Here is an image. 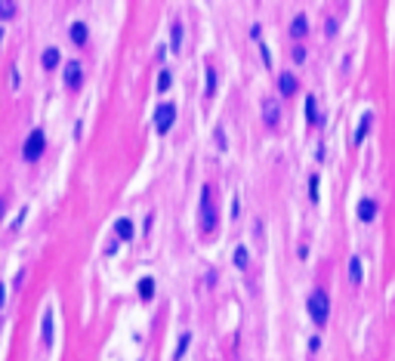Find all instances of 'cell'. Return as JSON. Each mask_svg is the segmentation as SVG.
<instances>
[{"instance_id":"cell-1","label":"cell","mask_w":395,"mask_h":361,"mask_svg":"<svg viewBox=\"0 0 395 361\" xmlns=\"http://www.w3.org/2000/svg\"><path fill=\"white\" fill-rule=\"evenodd\" d=\"M198 226L204 232H213L216 228V204L210 198V186L201 188V204H198Z\"/></svg>"},{"instance_id":"cell-2","label":"cell","mask_w":395,"mask_h":361,"mask_svg":"<svg viewBox=\"0 0 395 361\" xmlns=\"http://www.w3.org/2000/svg\"><path fill=\"white\" fill-rule=\"evenodd\" d=\"M309 315H312V321L318 324V328H324V324H328L330 302H328V294H324V290H315V294L309 296Z\"/></svg>"},{"instance_id":"cell-3","label":"cell","mask_w":395,"mask_h":361,"mask_svg":"<svg viewBox=\"0 0 395 361\" xmlns=\"http://www.w3.org/2000/svg\"><path fill=\"white\" fill-rule=\"evenodd\" d=\"M173 120H176V105L173 102H160L158 112H154V130L158 133H167L173 127Z\"/></svg>"},{"instance_id":"cell-4","label":"cell","mask_w":395,"mask_h":361,"mask_svg":"<svg viewBox=\"0 0 395 361\" xmlns=\"http://www.w3.org/2000/svg\"><path fill=\"white\" fill-rule=\"evenodd\" d=\"M44 146H46V139H44V130H34L28 139H25V148H22V154H25V160H38L40 154H44Z\"/></svg>"},{"instance_id":"cell-5","label":"cell","mask_w":395,"mask_h":361,"mask_svg":"<svg viewBox=\"0 0 395 361\" xmlns=\"http://www.w3.org/2000/svg\"><path fill=\"white\" fill-rule=\"evenodd\" d=\"M262 120L268 124V127H275V124L281 120V108H278V102H262Z\"/></svg>"},{"instance_id":"cell-6","label":"cell","mask_w":395,"mask_h":361,"mask_svg":"<svg viewBox=\"0 0 395 361\" xmlns=\"http://www.w3.org/2000/svg\"><path fill=\"white\" fill-rule=\"evenodd\" d=\"M374 216H376V201H370V198L358 201V220H362V222H370Z\"/></svg>"},{"instance_id":"cell-7","label":"cell","mask_w":395,"mask_h":361,"mask_svg":"<svg viewBox=\"0 0 395 361\" xmlns=\"http://www.w3.org/2000/svg\"><path fill=\"white\" fill-rule=\"evenodd\" d=\"M290 34H294V38H306V34H309V19H306L302 12L290 22Z\"/></svg>"},{"instance_id":"cell-8","label":"cell","mask_w":395,"mask_h":361,"mask_svg":"<svg viewBox=\"0 0 395 361\" xmlns=\"http://www.w3.org/2000/svg\"><path fill=\"white\" fill-rule=\"evenodd\" d=\"M65 84L68 86H80V65L78 62H68L65 65Z\"/></svg>"},{"instance_id":"cell-9","label":"cell","mask_w":395,"mask_h":361,"mask_svg":"<svg viewBox=\"0 0 395 361\" xmlns=\"http://www.w3.org/2000/svg\"><path fill=\"white\" fill-rule=\"evenodd\" d=\"M278 86H281V93H284V96H294V93H296V78L284 71V74L278 78Z\"/></svg>"},{"instance_id":"cell-10","label":"cell","mask_w":395,"mask_h":361,"mask_svg":"<svg viewBox=\"0 0 395 361\" xmlns=\"http://www.w3.org/2000/svg\"><path fill=\"white\" fill-rule=\"evenodd\" d=\"M370 124H374V114H370V112L362 114V124H358V130H355V142H364V136H368V130H370Z\"/></svg>"},{"instance_id":"cell-11","label":"cell","mask_w":395,"mask_h":361,"mask_svg":"<svg viewBox=\"0 0 395 361\" xmlns=\"http://www.w3.org/2000/svg\"><path fill=\"white\" fill-rule=\"evenodd\" d=\"M114 232H118V238L130 241V238H133V222H130V220H118V222H114Z\"/></svg>"},{"instance_id":"cell-12","label":"cell","mask_w":395,"mask_h":361,"mask_svg":"<svg viewBox=\"0 0 395 361\" xmlns=\"http://www.w3.org/2000/svg\"><path fill=\"white\" fill-rule=\"evenodd\" d=\"M68 34H71V40H74L78 46H80V44H86V25H84V22H74Z\"/></svg>"},{"instance_id":"cell-13","label":"cell","mask_w":395,"mask_h":361,"mask_svg":"<svg viewBox=\"0 0 395 361\" xmlns=\"http://www.w3.org/2000/svg\"><path fill=\"white\" fill-rule=\"evenodd\" d=\"M40 62H44V68H56V65H59V50H56V46H50V50H44V56H40Z\"/></svg>"},{"instance_id":"cell-14","label":"cell","mask_w":395,"mask_h":361,"mask_svg":"<svg viewBox=\"0 0 395 361\" xmlns=\"http://www.w3.org/2000/svg\"><path fill=\"white\" fill-rule=\"evenodd\" d=\"M170 46H173V52H179V46H182V25H173L170 28Z\"/></svg>"},{"instance_id":"cell-15","label":"cell","mask_w":395,"mask_h":361,"mask_svg":"<svg viewBox=\"0 0 395 361\" xmlns=\"http://www.w3.org/2000/svg\"><path fill=\"white\" fill-rule=\"evenodd\" d=\"M349 281L352 284H362V262H358V256L349 260Z\"/></svg>"},{"instance_id":"cell-16","label":"cell","mask_w":395,"mask_h":361,"mask_svg":"<svg viewBox=\"0 0 395 361\" xmlns=\"http://www.w3.org/2000/svg\"><path fill=\"white\" fill-rule=\"evenodd\" d=\"M139 296H142V300H152V296H154V281H152V278H142V281H139Z\"/></svg>"},{"instance_id":"cell-17","label":"cell","mask_w":395,"mask_h":361,"mask_svg":"<svg viewBox=\"0 0 395 361\" xmlns=\"http://www.w3.org/2000/svg\"><path fill=\"white\" fill-rule=\"evenodd\" d=\"M188 342H192V334H182V336H179V346H176V352H173V358L179 361V358H182L186 355V349H188Z\"/></svg>"},{"instance_id":"cell-18","label":"cell","mask_w":395,"mask_h":361,"mask_svg":"<svg viewBox=\"0 0 395 361\" xmlns=\"http://www.w3.org/2000/svg\"><path fill=\"white\" fill-rule=\"evenodd\" d=\"M213 93H216V68L207 65V96H213Z\"/></svg>"},{"instance_id":"cell-19","label":"cell","mask_w":395,"mask_h":361,"mask_svg":"<svg viewBox=\"0 0 395 361\" xmlns=\"http://www.w3.org/2000/svg\"><path fill=\"white\" fill-rule=\"evenodd\" d=\"M315 96H306V118H309V124H315L318 120V112H315Z\"/></svg>"},{"instance_id":"cell-20","label":"cell","mask_w":395,"mask_h":361,"mask_svg":"<svg viewBox=\"0 0 395 361\" xmlns=\"http://www.w3.org/2000/svg\"><path fill=\"white\" fill-rule=\"evenodd\" d=\"M247 262H250L247 247H238V250H235V266H238V268H247Z\"/></svg>"},{"instance_id":"cell-21","label":"cell","mask_w":395,"mask_h":361,"mask_svg":"<svg viewBox=\"0 0 395 361\" xmlns=\"http://www.w3.org/2000/svg\"><path fill=\"white\" fill-rule=\"evenodd\" d=\"M44 342H52V318H50V312L44 315Z\"/></svg>"},{"instance_id":"cell-22","label":"cell","mask_w":395,"mask_h":361,"mask_svg":"<svg viewBox=\"0 0 395 361\" xmlns=\"http://www.w3.org/2000/svg\"><path fill=\"white\" fill-rule=\"evenodd\" d=\"M170 71H160V78H158V90H160V93H164V90H170Z\"/></svg>"},{"instance_id":"cell-23","label":"cell","mask_w":395,"mask_h":361,"mask_svg":"<svg viewBox=\"0 0 395 361\" xmlns=\"http://www.w3.org/2000/svg\"><path fill=\"white\" fill-rule=\"evenodd\" d=\"M0 12H4V19H10V16L16 12V4L12 0H4V4H0Z\"/></svg>"},{"instance_id":"cell-24","label":"cell","mask_w":395,"mask_h":361,"mask_svg":"<svg viewBox=\"0 0 395 361\" xmlns=\"http://www.w3.org/2000/svg\"><path fill=\"white\" fill-rule=\"evenodd\" d=\"M309 194L312 201H318V176H309Z\"/></svg>"},{"instance_id":"cell-25","label":"cell","mask_w":395,"mask_h":361,"mask_svg":"<svg viewBox=\"0 0 395 361\" xmlns=\"http://www.w3.org/2000/svg\"><path fill=\"white\" fill-rule=\"evenodd\" d=\"M294 62H296V65H300V62H306V50H302V46L294 50Z\"/></svg>"}]
</instances>
